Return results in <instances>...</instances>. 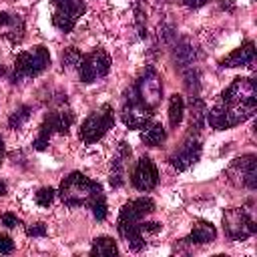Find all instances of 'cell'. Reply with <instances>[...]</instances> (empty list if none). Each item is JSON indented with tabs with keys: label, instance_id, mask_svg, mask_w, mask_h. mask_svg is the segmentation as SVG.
<instances>
[{
	"label": "cell",
	"instance_id": "obj_12",
	"mask_svg": "<svg viewBox=\"0 0 257 257\" xmlns=\"http://www.w3.org/2000/svg\"><path fill=\"white\" fill-rule=\"evenodd\" d=\"M131 183L135 189L147 193V191H153L157 185H159V171L155 167V163L149 159V157H141L133 169V177H131Z\"/></svg>",
	"mask_w": 257,
	"mask_h": 257
},
{
	"label": "cell",
	"instance_id": "obj_20",
	"mask_svg": "<svg viewBox=\"0 0 257 257\" xmlns=\"http://www.w3.org/2000/svg\"><path fill=\"white\" fill-rule=\"evenodd\" d=\"M118 253V247L114 243V239L110 237H96L92 241V247H90V255H96V257H110V255H116Z\"/></svg>",
	"mask_w": 257,
	"mask_h": 257
},
{
	"label": "cell",
	"instance_id": "obj_32",
	"mask_svg": "<svg viewBox=\"0 0 257 257\" xmlns=\"http://www.w3.org/2000/svg\"><path fill=\"white\" fill-rule=\"evenodd\" d=\"M181 2L189 8H201L203 4H207V0H181Z\"/></svg>",
	"mask_w": 257,
	"mask_h": 257
},
{
	"label": "cell",
	"instance_id": "obj_24",
	"mask_svg": "<svg viewBox=\"0 0 257 257\" xmlns=\"http://www.w3.org/2000/svg\"><path fill=\"white\" fill-rule=\"evenodd\" d=\"M80 60H82V54L74 46L66 48L64 54H62V66H66V68H78Z\"/></svg>",
	"mask_w": 257,
	"mask_h": 257
},
{
	"label": "cell",
	"instance_id": "obj_34",
	"mask_svg": "<svg viewBox=\"0 0 257 257\" xmlns=\"http://www.w3.org/2000/svg\"><path fill=\"white\" fill-rule=\"evenodd\" d=\"M4 193H6V185H4V183H2V181H0V197H2V195H4Z\"/></svg>",
	"mask_w": 257,
	"mask_h": 257
},
{
	"label": "cell",
	"instance_id": "obj_27",
	"mask_svg": "<svg viewBox=\"0 0 257 257\" xmlns=\"http://www.w3.org/2000/svg\"><path fill=\"white\" fill-rule=\"evenodd\" d=\"M90 209H92V215H94V219L96 221H104L106 219V201H104V195H100V197H96L92 203H90Z\"/></svg>",
	"mask_w": 257,
	"mask_h": 257
},
{
	"label": "cell",
	"instance_id": "obj_6",
	"mask_svg": "<svg viewBox=\"0 0 257 257\" xmlns=\"http://www.w3.org/2000/svg\"><path fill=\"white\" fill-rule=\"evenodd\" d=\"M120 116L128 128H145L153 118V108H149L145 102H141L135 86L126 90V102L122 106Z\"/></svg>",
	"mask_w": 257,
	"mask_h": 257
},
{
	"label": "cell",
	"instance_id": "obj_21",
	"mask_svg": "<svg viewBox=\"0 0 257 257\" xmlns=\"http://www.w3.org/2000/svg\"><path fill=\"white\" fill-rule=\"evenodd\" d=\"M183 114H185L183 96L181 94H173L169 98V122H171V126H179L181 120H183Z\"/></svg>",
	"mask_w": 257,
	"mask_h": 257
},
{
	"label": "cell",
	"instance_id": "obj_29",
	"mask_svg": "<svg viewBox=\"0 0 257 257\" xmlns=\"http://www.w3.org/2000/svg\"><path fill=\"white\" fill-rule=\"evenodd\" d=\"M26 233H28V237H44L46 235V225L44 223H34L26 229Z\"/></svg>",
	"mask_w": 257,
	"mask_h": 257
},
{
	"label": "cell",
	"instance_id": "obj_26",
	"mask_svg": "<svg viewBox=\"0 0 257 257\" xmlns=\"http://www.w3.org/2000/svg\"><path fill=\"white\" fill-rule=\"evenodd\" d=\"M54 195H56V191H54L52 187H42V189L36 191L34 201H36L40 207H48V205L54 201Z\"/></svg>",
	"mask_w": 257,
	"mask_h": 257
},
{
	"label": "cell",
	"instance_id": "obj_33",
	"mask_svg": "<svg viewBox=\"0 0 257 257\" xmlns=\"http://www.w3.org/2000/svg\"><path fill=\"white\" fill-rule=\"evenodd\" d=\"M2 159H4V143L0 139V165H2Z\"/></svg>",
	"mask_w": 257,
	"mask_h": 257
},
{
	"label": "cell",
	"instance_id": "obj_28",
	"mask_svg": "<svg viewBox=\"0 0 257 257\" xmlns=\"http://www.w3.org/2000/svg\"><path fill=\"white\" fill-rule=\"evenodd\" d=\"M12 251H14V241L8 235H2L0 233V255H8Z\"/></svg>",
	"mask_w": 257,
	"mask_h": 257
},
{
	"label": "cell",
	"instance_id": "obj_5",
	"mask_svg": "<svg viewBox=\"0 0 257 257\" xmlns=\"http://www.w3.org/2000/svg\"><path fill=\"white\" fill-rule=\"evenodd\" d=\"M223 227L233 241H245L257 231L253 217L245 209H237V207H231L223 213Z\"/></svg>",
	"mask_w": 257,
	"mask_h": 257
},
{
	"label": "cell",
	"instance_id": "obj_23",
	"mask_svg": "<svg viewBox=\"0 0 257 257\" xmlns=\"http://www.w3.org/2000/svg\"><path fill=\"white\" fill-rule=\"evenodd\" d=\"M54 131H52V126H50V122L44 118V122L40 124V133H38V137L34 139V149L36 151H44L46 149V145H48V139H50V135H52Z\"/></svg>",
	"mask_w": 257,
	"mask_h": 257
},
{
	"label": "cell",
	"instance_id": "obj_15",
	"mask_svg": "<svg viewBox=\"0 0 257 257\" xmlns=\"http://www.w3.org/2000/svg\"><path fill=\"white\" fill-rule=\"evenodd\" d=\"M255 60V44L251 40L243 42L239 48H235L227 58L221 60V66L233 68V66H249Z\"/></svg>",
	"mask_w": 257,
	"mask_h": 257
},
{
	"label": "cell",
	"instance_id": "obj_9",
	"mask_svg": "<svg viewBox=\"0 0 257 257\" xmlns=\"http://www.w3.org/2000/svg\"><path fill=\"white\" fill-rule=\"evenodd\" d=\"M221 100L223 102H231V104H243V106L257 108V88H255V82L251 78H245V76L235 78L221 92Z\"/></svg>",
	"mask_w": 257,
	"mask_h": 257
},
{
	"label": "cell",
	"instance_id": "obj_18",
	"mask_svg": "<svg viewBox=\"0 0 257 257\" xmlns=\"http://www.w3.org/2000/svg\"><path fill=\"white\" fill-rule=\"evenodd\" d=\"M46 120L50 122L52 131H56V133H60V135H66V133L70 131V126H72L74 116H72L68 110H60V112H50V114L46 116Z\"/></svg>",
	"mask_w": 257,
	"mask_h": 257
},
{
	"label": "cell",
	"instance_id": "obj_1",
	"mask_svg": "<svg viewBox=\"0 0 257 257\" xmlns=\"http://www.w3.org/2000/svg\"><path fill=\"white\" fill-rule=\"evenodd\" d=\"M102 195V187L100 183L88 179L82 173H70L68 177H64V181L60 183L58 189V197L66 207H84Z\"/></svg>",
	"mask_w": 257,
	"mask_h": 257
},
{
	"label": "cell",
	"instance_id": "obj_7",
	"mask_svg": "<svg viewBox=\"0 0 257 257\" xmlns=\"http://www.w3.org/2000/svg\"><path fill=\"white\" fill-rule=\"evenodd\" d=\"M54 4V14H52V24L62 30L64 34L74 28L78 18L84 14L86 4L84 0H52Z\"/></svg>",
	"mask_w": 257,
	"mask_h": 257
},
{
	"label": "cell",
	"instance_id": "obj_2",
	"mask_svg": "<svg viewBox=\"0 0 257 257\" xmlns=\"http://www.w3.org/2000/svg\"><path fill=\"white\" fill-rule=\"evenodd\" d=\"M255 112L253 106H243V104H231V102H223L219 100L211 110H207L205 120L209 122V126L217 128V131H225L231 126H237L241 122H245L247 118H251Z\"/></svg>",
	"mask_w": 257,
	"mask_h": 257
},
{
	"label": "cell",
	"instance_id": "obj_4",
	"mask_svg": "<svg viewBox=\"0 0 257 257\" xmlns=\"http://www.w3.org/2000/svg\"><path fill=\"white\" fill-rule=\"evenodd\" d=\"M114 124V114H112V106L110 104H102L98 110L90 112L84 122L80 124V131H78V137L84 145H92L96 141H100L106 131Z\"/></svg>",
	"mask_w": 257,
	"mask_h": 257
},
{
	"label": "cell",
	"instance_id": "obj_13",
	"mask_svg": "<svg viewBox=\"0 0 257 257\" xmlns=\"http://www.w3.org/2000/svg\"><path fill=\"white\" fill-rule=\"evenodd\" d=\"M229 175H237V181L247 187V189H255L257 187V167H255V157L253 155H245L241 159H237L231 169Z\"/></svg>",
	"mask_w": 257,
	"mask_h": 257
},
{
	"label": "cell",
	"instance_id": "obj_19",
	"mask_svg": "<svg viewBox=\"0 0 257 257\" xmlns=\"http://www.w3.org/2000/svg\"><path fill=\"white\" fill-rule=\"evenodd\" d=\"M141 139H143V143H145L147 147H159V145L165 143V139H167V131L163 128L161 122L151 124V126L147 124V126H145V133L141 135Z\"/></svg>",
	"mask_w": 257,
	"mask_h": 257
},
{
	"label": "cell",
	"instance_id": "obj_14",
	"mask_svg": "<svg viewBox=\"0 0 257 257\" xmlns=\"http://www.w3.org/2000/svg\"><path fill=\"white\" fill-rule=\"evenodd\" d=\"M201 157V143L197 139L193 141H187L173 157H171V165L177 169V171H187L191 165H195Z\"/></svg>",
	"mask_w": 257,
	"mask_h": 257
},
{
	"label": "cell",
	"instance_id": "obj_10",
	"mask_svg": "<svg viewBox=\"0 0 257 257\" xmlns=\"http://www.w3.org/2000/svg\"><path fill=\"white\" fill-rule=\"evenodd\" d=\"M135 88H137L141 102H145L149 108H155L163 98V82H161V76L157 74V70L153 66H149L145 70V74L137 80Z\"/></svg>",
	"mask_w": 257,
	"mask_h": 257
},
{
	"label": "cell",
	"instance_id": "obj_11",
	"mask_svg": "<svg viewBox=\"0 0 257 257\" xmlns=\"http://www.w3.org/2000/svg\"><path fill=\"white\" fill-rule=\"evenodd\" d=\"M153 211H155V201L153 199H149V197L133 199V201H128V203L122 205V209L118 213L116 225H139Z\"/></svg>",
	"mask_w": 257,
	"mask_h": 257
},
{
	"label": "cell",
	"instance_id": "obj_31",
	"mask_svg": "<svg viewBox=\"0 0 257 257\" xmlns=\"http://www.w3.org/2000/svg\"><path fill=\"white\" fill-rule=\"evenodd\" d=\"M2 225L8 227V229H12V227L20 225V219H18L14 213H4V215H2Z\"/></svg>",
	"mask_w": 257,
	"mask_h": 257
},
{
	"label": "cell",
	"instance_id": "obj_3",
	"mask_svg": "<svg viewBox=\"0 0 257 257\" xmlns=\"http://www.w3.org/2000/svg\"><path fill=\"white\" fill-rule=\"evenodd\" d=\"M48 64H50V54L44 46H34L32 50H24L16 56L12 82L30 78V76H38L42 70L48 68Z\"/></svg>",
	"mask_w": 257,
	"mask_h": 257
},
{
	"label": "cell",
	"instance_id": "obj_16",
	"mask_svg": "<svg viewBox=\"0 0 257 257\" xmlns=\"http://www.w3.org/2000/svg\"><path fill=\"white\" fill-rule=\"evenodd\" d=\"M0 26L6 28V36L12 42H20L24 36V22L18 14H8V12H0Z\"/></svg>",
	"mask_w": 257,
	"mask_h": 257
},
{
	"label": "cell",
	"instance_id": "obj_8",
	"mask_svg": "<svg viewBox=\"0 0 257 257\" xmlns=\"http://www.w3.org/2000/svg\"><path fill=\"white\" fill-rule=\"evenodd\" d=\"M108 70H110V56L102 48H96L90 54H82V60L78 64V74L82 82H94L96 78L106 76Z\"/></svg>",
	"mask_w": 257,
	"mask_h": 257
},
{
	"label": "cell",
	"instance_id": "obj_17",
	"mask_svg": "<svg viewBox=\"0 0 257 257\" xmlns=\"http://www.w3.org/2000/svg\"><path fill=\"white\" fill-rule=\"evenodd\" d=\"M215 237H217L215 225H211L209 221H197L195 227L191 229L189 237L183 239V241H187V243H199V245H201V243H211V241H215Z\"/></svg>",
	"mask_w": 257,
	"mask_h": 257
},
{
	"label": "cell",
	"instance_id": "obj_22",
	"mask_svg": "<svg viewBox=\"0 0 257 257\" xmlns=\"http://www.w3.org/2000/svg\"><path fill=\"white\" fill-rule=\"evenodd\" d=\"M205 116H207L205 102L197 96H191V128L199 131L205 124Z\"/></svg>",
	"mask_w": 257,
	"mask_h": 257
},
{
	"label": "cell",
	"instance_id": "obj_30",
	"mask_svg": "<svg viewBox=\"0 0 257 257\" xmlns=\"http://www.w3.org/2000/svg\"><path fill=\"white\" fill-rule=\"evenodd\" d=\"M161 223H157V221H141V231L143 233H159L161 231Z\"/></svg>",
	"mask_w": 257,
	"mask_h": 257
},
{
	"label": "cell",
	"instance_id": "obj_25",
	"mask_svg": "<svg viewBox=\"0 0 257 257\" xmlns=\"http://www.w3.org/2000/svg\"><path fill=\"white\" fill-rule=\"evenodd\" d=\"M28 116H30V108H28V106H22V108L14 110L12 116H10V120H8L10 128H20V126L28 120Z\"/></svg>",
	"mask_w": 257,
	"mask_h": 257
}]
</instances>
